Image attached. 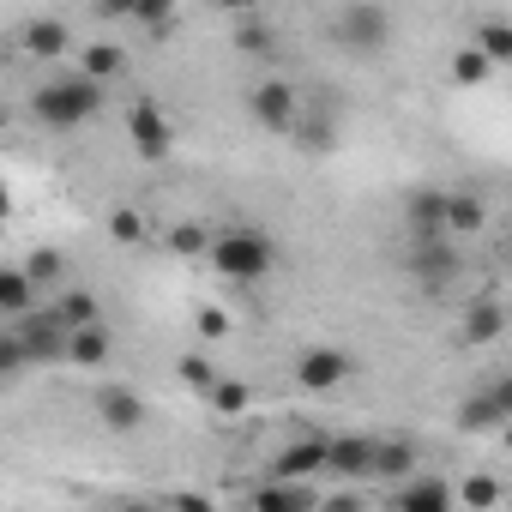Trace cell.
<instances>
[{"mask_svg": "<svg viewBox=\"0 0 512 512\" xmlns=\"http://www.w3.org/2000/svg\"><path fill=\"white\" fill-rule=\"evenodd\" d=\"M193 326H199V338H211V344H217V338H229V314H223V308H199V320H193Z\"/></svg>", "mask_w": 512, "mask_h": 512, "instance_id": "35", "label": "cell"}, {"mask_svg": "<svg viewBox=\"0 0 512 512\" xmlns=\"http://www.w3.org/2000/svg\"><path fill=\"white\" fill-rule=\"evenodd\" d=\"M205 398H211V410H217V416H241V410L253 404V392H247V380H217V386H211Z\"/></svg>", "mask_w": 512, "mask_h": 512, "instance_id": "27", "label": "cell"}, {"mask_svg": "<svg viewBox=\"0 0 512 512\" xmlns=\"http://www.w3.org/2000/svg\"><path fill=\"white\" fill-rule=\"evenodd\" d=\"M452 422H458V434H500L506 428V410H500V398L488 386H476L470 398H458Z\"/></svg>", "mask_w": 512, "mask_h": 512, "instance_id": "11", "label": "cell"}, {"mask_svg": "<svg viewBox=\"0 0 512 512\" xmlns=\"http://www.w3.org/2000/svg\"><path fill=\"white\" fill-rule=\"evenodd\" d=\"M296 139H302L308 151H332V139H338V127H332V115H302V127H296Z\"/></svg>", "mask_w": 512, "mask_h": 512, "instance_id": "30", "label": "cell"}, {"mask_svg": "<svg viewBox=\"0 0 512 512\" xmlns=\"http://www.w3.org/2000/svg\"><path fill=\"white\" fill-rule=\"evenodd\" d=\"M235 49H241V55H272V49H278V37H272V25H266V19L241 13V19H235Z\"/></svg>", "mask_w": 512, "mask_h": 512, "instance_id": "23", "label": "cell"}, {"mask_svg": "<svg viewBox=\"0 0 512 512\" xmlns=\"http://www.w3.org/2000/svg\"><path fill=\"white\" fill-rule=\"evenodd\" d=\"M410 470H416V446H410V440H380L374 476H380V482H410Z\"/></svg>", "mask_w": 512, "mask_h": 512, "instance_id": "20", "label": "cell"}, {"mask_svg": "<svg viewBox=\"0 0 512 512\" xmlns=\"http://www.w3.org/2000/svg\"><path fill=\"white\" fill-rule=\"evenodd\" d=\"M458 500H464V506H494V500H500V482H494V476H464V482H458Z\"/></svg>", "mask_w": 512, "mask_h": 512, "instance_id": "33", "label": "cell"}, {"mask_svg": "<svg viewBox=\"0 0 512 512\" xmlns=\"http://www.w3.org/2000/svg\"><path fill=\"white\" fill-rule=\"evenodd\" d=\"M374 452H380V440H368V434H338V440H332V470H338V476H374Z\"/></svg>", "mask_w": 512, "mask_h": 512, "instance_id": "15", "label": "cell"}, {"mask_svg": "<svg viewBox=\"0 0 512 512\" xmlns=\"http://www.w3.org/2000/svg\"><path fill=\"white\" fill-rule=\"evenodd\" d=\"M410 272H416V284H422V290H446V284L458 278V253L446 247V235L416 241V247H410Z\"/></svg>", "mask_w": 512, "mask_h": 512, "instance_id": "9", "label": "cell"}, {"mask_svg": "<svg viewBox=\"0 0 512 512\" xmlns=\"http://www.w3.org/2000/svg\"><path fill=\"white\" fill-rule=\"evenodd\" d=\"M25 266H31V278H37V284H55V278L67 272V260H61V253H55V247H37V253H31V260H25Z\"/></svg>", "mask_w": 512, "mask_h": 512, "instance_id": "34", "label": "cell"}, {"mask_svg": "<svg viewBox=\"0 0 512 512\" xmlns=\"http://www.w3.org/2000/svg\"><path fill=\"white\" fill-rule=\"evenodd\" d=\"M79 67H85V73H91V79H121V67H127V55H121V49H115V43H91V49H85V61H79Z\"/></svg>", "mask_w": 512, "mask_h": 512, "instance_id": "26", "label": "cell"}, {"mask_svg": "<svg viewBox=\"0 0 512 512\" xmlns=\"http://www.w3.org/2000/svg\"><path fill=\"white\" fill-rule=\"evenodd\" d=\"M314 470H332V440H296V446L278 452V476L302 482V476H314Z\"/></svg>", "mask_w": 512, "mask_h": 512, "instance_id": "13", "label": "cell"}, {"mask_svg": "<svg viewBox=\"0 0 512 512\" xmlns=\"http://www.w3.org/2000/svg\"><path fill=\"white\" fill-rule=\"evenodd\" d=\"M109 350H115V338H109L103 320H97V326H79V332L67 338V362H73V368H103Z\"/></svg>", "mask_w": 512, "mask_h": 512, "instance_id": "16", "label": "cell"}, {"mask_svg": "<svg viewBox=\"0 0 512 512\" xmlns=\"http://www.w3.org/2000/svg\"><path fill=\"white\" fill-rule=\"evenodd\" d=\"M488 392H494V398H500V410L512 416V374H494V380H488Z\"/></svg>", "mask_w": 512, "mask_h": 512, "instance_id": "37", "label": "cell"}, {"mask_svg": "<svg viewBox=\"0 0 512 512\" xmlns=\"http://www.w3.org/2000/svg\"><path fill=\"white\" fill-rule=\"evenodd\" d=\"M55 308H61V320H67L73 332H79V326H97V320H103V302H97L91 290H67V296H61Z\"/></svg>", "mask_w": 512, "mask_h": 512, "instance_id": "24", "label": "cell"}, {"mask_svg": "<svg viewBox=\"0 0 512 512\" xmlns=\"http://www.w3.org/2000/svg\"><path fill=\"white\" fill-rule=\"evenodd\" d=\"M506 320H512V314H506L500 302H470V308H464V344H494V338L506 332Z\"/></svg>", "mask_w": 512, "mask_h": 512, "instance_id": "17", "label": "cell"}, {"mask_svg": "<svg viewBox=\"0 0 512 512\" xmlns=\"http://www.w3.org/2000/svg\"><path fill=\"white\" fill-rule=\"evenodd\" d=\"M506 253H512V235H506Z\"/></svg>", "mask_w": 512, "mask_h": 512, "instance_id": "40", "label": "cell"}, {"mask_svg": "<svg viewBox=\"0 0 512 512\" xmlns=\"http://www.w3.org/2000/svg\"><path fill=\"white\" fill-rule=\"evenodd\" d=\"M247 109L266 133H284V139H296V127H302V97H296L290 79H260L247 91Z\"/></svg>", "mask_w": 512, "mask_h": 512, "instance_id": "4", "label": "cell"}, {"mask_svg": "<svg viewBox=\"0 0 512 512\" xmlns=\"http://www.w3.org/2000/svg\"><path fill=\"white\" fill-rule=\"evenodd\" d=\"M211 7H223V13H235V19H241V13H253V7H260V0H211Z\"/></svg>", "mask_w": 512, "mask_h": 512, "instance_id": "38", "label": "cell"}, {"mask_svg": "<svg viewBox=\"0 0 512 512\" xmlns=\"http://www.w3.org/2000/svg\"><path fill=\"white\" fill-rule=\"evenodd\" d=\"M127 139H133V151H139L145 163H163V157H169V145H175L169 115H163L157 103H133V109H127Z\"/></svg>", "mask_w": 512, "mask_h": 512, "instance_id": "6", "label": "cell"}, {"mask_svg": "<svg viewBox=\"0 0 512 512\" xmlns=\"http://www.w3.org/2000/svg\"><path fill=\"white\" fill-rule=\"evenodd\" d=\"M253 506H266V512H296V506H314V494H308L302 482L278 476V482H266V488H253Z\"/></svg>", "mask_w": 512, "mask_h": 512, "instance_id": "21", "label": "cell"}, {"mask_svg": "<svg viewBox=\"0 0 512 512\" xmlns=\"http://www.w3.org/2000/svg\"><path fill=\"white\" fill-rule=\"evenodd\" d=\"M109 235H115L121 247H133V241H145V217H139L133 205H115V211H109Z\"/></svg>", "mask_w": 512, "mask_h": 512, "instance_id": "31", "label": "cell"}, {"mask_svg": "<svg viewBox=\"0 0 512 512\" xmlns=\"http://www.w3.org/2000/svg\"><path fill=\"white\" fill-rule=\"evenodd\" d=\"M175 368H181V380H187L193 392H211V386L223 380V374H217V362H205V356H193V350H187V356H181Z\"/></svg>", "mask_w": 512, "mask_h": 512, "instance_id": "32", "label": "cell"}, {"mask_svg": "<svg viewBox=\"0 0 512 512\" xmlns=\"http://www.w3.org/2000/svg\"><path fill=\"white\" fill-rule=\"evenodd\" d=\"M151 37H169L175 31V0H139V13H133Z\"/></svg>", "mask_w": 512, "mask_h": 512, "instance_id": "29", "label": "cell"}, {"mask_svg": "<svg viewBox=\"0 0 512 512\" xmlns=\"http://www.w3.org/2000/svg\"><path fill=\"white\" fill-rule=\"evenodd\" d=\"M482 223H488V199L482 193H452L446 199V229L452 235H476Z\"/></svg>", "mask_w": 512, "mask_h": 512, "instance_id": "19", "label": "cell"}, {"mask_svg": "<svg viewBox=\"0 0 512 512\" xmlns=\"http://www.w3.org/2000/svg\"><path fill=\"white\" fill-rule=\"evenodd\" d=\"M332 43L344 55H380L392 43V13L380 7V0H350V7L332 19Z\"/></svg>", "mask_w": 512, "mask_h": 512, "instance_id": "3", "label": "cell"}, {"mask_svg": "<svg viewBox=\"0 0 512 512\" xmlns=\"http://www.w3.org/2000/svg\"><path fill=\"white\" fill-rule=\"evenodd\" d=\"M91 410H97V422H103L109 434H139V428H145V398H139L133 386H103Z\"/></svg>", "mask_w": 512, "mask_h": 512, "instance_id": "8", "label": "cell"}, {"mask_svg": "<svg viewBox=\"0 0 512 512\" xmlns=\"http://www.w3.org/2000/svg\"><path fill=\"white\" fill-rule=\"evenodd\" d=\"M91 7H97L103 19H133V13H139V0H91Z\"/></svg>", "mask_w": 512, "mask_h": 512, "instance_id": "36", "label": "cell"}, {"mask_svg": "<svg viewBox=\"0 0 512 512\" xmlns=\"http://www.w3.org/2000/svg\"><path fill=\"white\" fill-rule=\"evenodd\" d=\"M211 266H217V278H229V284H260V278L278 266V247H272L266 229L235 223V229H223V235L211 241Z\"/></svg>", "mask_w": 512, "mask_h": 512, "instance_id": "2", "label": "cell"}, {"mask_svg": "<svg viewBox=\"0 0 512 512\" xmlns=\"http://www.w3.org/2000/svg\"><path fill=\"white\" fill-rule=\"evenodd\" d=\"M446 199H452V193H440V187H416V193L404 199V223H410V241H434V235H452V229H446Z\"/></svg>", "mask_w": 512, "mask_h": 512, "instance_id": "10", "label": "cell"}, {"mask_svg": "<svg viewBox=\"0 0 512 512\" xmlns=\"http://www.w3.org/2000/svg\"><path fill=\"white\" fill-rule=\"evenodd\" d=\"M452 500H458V488L440 476H410L404 488H392V506H404V512H446Z\"/></svg>", "mask_w": 512, "mask_h": 512, "instance_id": "12", "label": "cell"}, {"mask_svg": "<svg viewBox=\"0 0 512 512\" xmlns=\"http://www.w3.org/2000/svg\"><path fill=\"white\" fill-rule=\"evenodd\" d=\"M488 79H494V55H488V49H476V43H470V49H458V55H452V85L476 91V85H488Z\"/></svg>", "mask_w": 512, "mask_h": 512, "instance_id": "22", "label": "cell"}, {"mask_svg": "<svg viewBox=\"0 0 512 512\" xmlns=\"http://www.w3.org/2000/svg\"><path fill=\"white\" fill-rule=\"evenodd\" d=\"M7 326L25 338V350H31V368L67 362V338H73V326L61 320V308H31L25 320H7Z\"/></svg>", "mask_w": 512, "mask_h": 512, "instance_id": "5", "label": "cell"}, {"mask_svg": "<svg viewBox=\"0 0 512 512\" xmlns=\"http://www.w3.org/2000/svg\"><path fill=\"white\" fill-rule=\"evenodd\" d=\"M19 43H25V55H37V61H55V55H67V25H61V19H31Z\"/></svg>", "mask_w": 512, "mask_h": 512, "instance_id": "18", "label": "cell"}, {"mask_svg": "<svg viewBox=\"0 0 512 512\" xmlns=\"http://www.w3.org/2000/svg\"><path fill=\"white\" fill-rule=\"evenodd\" d=\"M500 440H506V452H512V416H506V428H500Z\"/></svg>", "mask_w": 512, "mask_h": 512, "instance_id": "39", "label": "cell"}, {"mask_svg": "<svg viewBox=\"0 0 512 512\" xmlns=\"http://www.w3.org/2000/svg\"><path fill=\"white\" fill-rule=\"evenodd\" d=\"M37 308V278H31V266H7L0 272V314L7 320H25Z\"/></svg>", "mask_w": 512, "mask_h": 512, "instance_id": "14", "label": "cell"}, {"mask_svg": "<svg viewBox=\"0 0 512 512\" xmlns=\"http://www.w3.org/2000/svg\"><path fill=\"white\" fill-rule=\"evenodd\" d=\"M97 109H103V79H91L85 67L67 73V79H49V85L31 97V115H37V127H49V133H73V127H85Z\"/></svg>", "mask_w": 512, "mask_h": 512, "instance_id": "1", "label": "cell"}, {"mask_svg": "<svg viewBox=\"0 0 512 512\" xmlns=\"http://www.w3.org/2000/svg\"><path fill=\"white\" fill-rule=\"evenodd\" d=\"M211 241H217V235H211L205 223H175V229H169V247L181 253V260H199V253H211Z\"/></svg>", "mask_w": 512, "mask_h": 512, "instance_id": "25", "label": "cell"}, {"mask_svg": "<svg viewBox=\"0 0 512 512\" xmlns=\"http://www.w3.org/2000/svg\"><path fill=\"white\" fill-rule=\"evenodd\" d=\"M344 380H350V356H344V350L314 344V350L296 356V386H302V392H338Z\"/></svg>", "mask_w": 512, "mask_h": 512, "instance_id": "7", "label": "cell"}, {"mask_svg": "<svg viewBox=\"0 0 512 512\" xmlns=\"http://www.w3.org/2000/svg\"><path fill=\"white\" fill-rule=\"evenodd\" d=\"M476 49H488V55H494V67H500V61H512V25H506V19L476 25Z\"/></svg>", "mask_w": 512, "mask_h": 512, "instance_id": "28", "label": "cell"}]
</instances>
